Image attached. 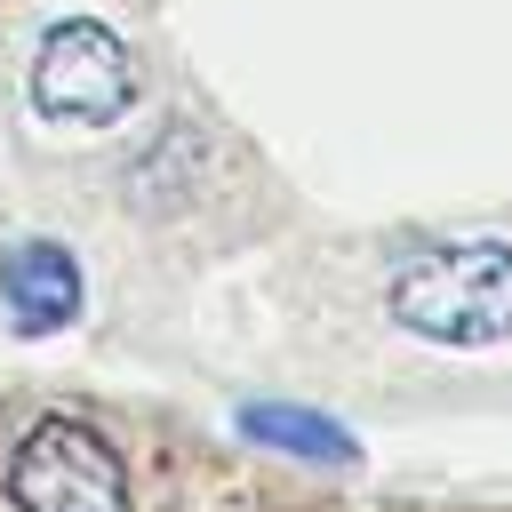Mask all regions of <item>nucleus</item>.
Returning <instances> with one entry per match:
<instances>
[{
    "mask_svg": "<svg viewBox=\"0 0 512 512\" xmlns=\"http://www.w3.org/2000/svg\"><path fill=\"white\" fill-rule=\"evenodd\" d=\"M392 320L424 344H496L512 336V248L456 240L424 248L392 272Z\"/></svg>",
    "mask_w": 512,
    "mask_h": 512,
    "instance_id": "1",
    "label": "nucleus"
},
{
    "mask_svg": "<svg viewBox=\"0 0 512 512\" xmlns=\"http://www.w3.org/2000/svg\"><path fill=\"white\" fill-rule=\"evenodd\" d=\"M16 512H128V456L88 416H40L8 448Z\"/></svg>",
    "mask_w": 512,
    "mask_h": 512,
    "instance_id": "2",
    "label": "nucleus"
},
{
    "mask_svg": "<svg viewBox=\"0 0 512 512\" xmlns=\"http://www.w3.org/2000/svg\"><path fill=\"white\" fill-rule=\"evenodd\" d=\"M32 96H40L48 120L104 128V120L128 112L136 64H128V48L112 40V24L72 16V24H48V40H40V56H32Z\"/></svg>",
    "mask_w": 512,
    "mask_h": 512,
    "instance_id": "3",
    "label": "nucleus"
},
{
    "mask_svg": "<svg viewBox=\"0 0 512 512\" xmlns=\"http://www.w3.org/2000/svg\"><path fill=\"white\" fill-rule=\"evenodd\" d=\"M0 304L24 336H48L80 312V264L56 248V240H24L0 256Z\"/></svg>",
    "mask_w": 512,
    "mask_h": 512,
    "instance_id": "4",
    "label": "nucleus"
},
{
    "mask_svg": "<svg viewBox=\"0 0 512 512\" xmlns=\"http://www.w3.org/2000/svg\"><path fill=\"white\" fill-rule=\"evenodd\" d=\"M248 432H256V440H280V448H296V456L352 464V440H344V432H328V424H312L304 408H248Z\"/></svg>",
    "mask_w": 512,
    "mask_h": 512,
    "instance_id": "5",
    "label": "nucleus"
}]
</instances>
